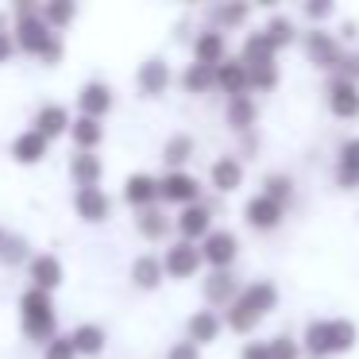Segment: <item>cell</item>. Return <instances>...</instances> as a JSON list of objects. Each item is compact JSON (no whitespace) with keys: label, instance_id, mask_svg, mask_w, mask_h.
<instances>
[{"label":"cell","instance_id":"cell-48","mask_svg":"<svg viewBox=\"0 0 359 359\" xmlns=\"http://www.w3.org/2000/svg\"><path fill=\"white\" fill-rule=\"evenodd\" d=\"M12 55V39H8V35H4V32H0V62H4V58H8Z\"/></svg>","mask_w":359,"mask_h":359},{"label":"cell","instance_id":"cell-26","mask_svg":"<svg viewBox=\"0 0 359 359\" xmlns=\"http://www.w3.org/2000/svg\"><path fill=\"white\" fill-rule=\"evenodd\" d=\"M194 151H197V140H194L189 132L170 135V140L163 143V163H166V170H186V163L194 158Z\"/></svg>","mask_w":359,"mask_h":359},{"label":"cell","instance_id":"cell-12","mask_svg":"<svg viewBox=\"0 0 359 359\" xmlns=\"http://www.w3.org/2000/svg\"><path fill=\"white\" fill-rule=\"evenodd\" d=\"M174 228H178L182 240L201 243L205 236H209L212 228H217V224H212V209H209L205 201H201V205H189V209H182L178 217H174Z\"/></svg>","mask_w":359,"mask_h":359},{"label":"cell","instance_id":"cell-15","mask_svg":"<svg viewBox=\"0 0 359 359\" xmlns=\"http://www.w3.org/2000/svg\"><path fill=\"white\" fill-rule=\"evenodd\" d=\"M220 332H224V317H220L217 309H197V313H189V320H186V340H194L197 348H205V344H217Z\"/></svg>","mask_w":359,"mask_h":359},{"label":"cell","instance_id":"cell-37","mask_svg":"<svg viewBox=\"0 0 359 359\" xmlns=\"http://www.w3.org/2000/svg\"><path fill=\"white\" fill-rule=\"evenodd\" d=\"M282 81L278 62H266V66H251V93H274Z\"/></svg>","mask_w":359,"mask_h":359},{"label":"cell","instance_id":"cell-17","mask_svg":"<svg viewBox=\"0 0 359 359\" xmlns=\"http://www.w3.org/2000/svg\"><path fill=\"white\" fill-rule=\"evenodd\" d=\"M174 74H170V62H163V58H147V62L135 70V86H140L143 97H163L166 89H170Z\"/></svg>","mask_w":359,"mask_h":359},{"label":"cell","instance_id":"cell-7","mask_svg":"<svg viewBox=\"0 0 359 359\" xmlns=\"http://www.w3.org/2000/svg\"><path fill=\"white\" fill-rule=\"evenodd\" d=\"M163 266H166V278H197L205 266L201 248L189 240H174L170 248L163 251Z\"/></svg>","mask_w":359,"mask_h":359},{"label":"cell","instance_id":"cell-36","mask_svg":"<svg viewBox=\"0 0 359 359\" xmlns=\"http://www.w3.org/2000/svg\"><path fill=\"white\" fill-rule=\"evenodd\" d=\"M212 20H217V32H232V27H243L251 20V4H220L212 8Z\"/></svg>","mask_w":359,"mask_h":359},{"label":"cell","instance_id":"cell-46","mask_svg":"<svg viewBox=\"0 0 359 359\" xmlns=\"http://www.w3.org/2000/svg\"><path fill=\"white\" fill-rule=\"evenodd\" d=\"M0 255L8 259V263H20V259L27 255V243H24V240H12V243H8V251H0Z\"/></svg>","mask_w":359,"mask_h":359},{"label":"cell","instance_id":"cell-2","mask_svg":"<svg viewBox=\"0 0 359 359\" xmlns=\"http://www.w3.org/2000/svg\"><path fill=\"white\" fill-rule=\"evenodd\" d=\"M359 344V325L351 317H313L302 328L305 359H336Z\"/></svg>","mask_w":359,"mask_h":359},{"label":"cell","instance_id":"cell-13","mask_svg":"<svg viewBox=\"0 0 359 359\" xmlns=\"http://www.w3.org/2000/svg\"><path fill=\"white\" fill-rule=\"evenodd\" d=\"M16 43L27 50V55H39L43 58V50L55 43V32H50V24L43 16H20V27H16Z\"/></svg>","mask_w":359,"mask_h":359},{"label":"cell","instance_id":"cell-27","mask_svg":"<svg viewBox=\"0 0 359 359\" xmlns=\"http://www.w3.org/2000/svg\"><path fill=\"white\" fill-rule=\"evenodd\" d=\"M101 174H104V163L93 155V151H78V155L70 158V178L78 182V189L101 186Z\"/></svg>","mask_w":359,"mask_h":359},{"label":"cell","instance_id":"cell-4","mask_svg":"<svg viewBox=\"0 0 359 359\" xmlns=\"http://www.w3.org/2000/svg\"><path fill=\"white\" fill-rule=\"evenodd\" d=\"M302 50L305 58H309L317 70H325L328 78H332L336 70H340V58H344V43L336 39V32H325V27H309V32L302 35Z\"/></svg>","mask_w":359,"mask_h":359},{"label":"cell","instance_id":"cell-44","mask_svg":"<svg viewBox=\"0 0 359 359\" xmlns=\"http://www.w3.org/2000/svg\"><path fill=\"white\" fill-rule=\"evenodd\" d=\"M336 39L340 43H348V47H355L359 43V20H340V27H336Z\"/></svg>","mask_w":359,"mask_h":359},{"label":"cell","instance_id":"cell-34","mask_svg":"<svg viewBox=\"0 0 359 359\" xmlns=\"http://www.w3.org/2000/svg\"><path fill=\"white\" fill-rule=\"evenodd\" d=\"M70 135H74V143H78V151H93V147H101L104 128H101V120L78 116V120H74V128H70Z\"/></svg>","mask_w":359,"mask_h":359},{"label":"cell","instance_id":"cell-47","mask_svg":"<svg viewBox=\"0 0 359 359\" xmlns=\"http://www.w3.org/2000/svg\"><path fill=\"white\" fill-rule=\"evenodd\" d=\"M240 147H243V155H255V151H259V132L240 135Z\"/></svg>","mask_w":359,"mask_h":359},{"label":"cell","instance_id":"cell-21","mask_svg":"<svg viewBox=\"0 0 359 359\" xmlns=\"http://www.w3.org/2000/svg\"><path fill=\"white\" fill-rule=\"evenodd\" d=\"M78 109L81 116L89 120H101L112 112V89L104 86V81H86V86L78 89Z\"/></svg>","mask_w":359,"mask_h":359},{"label":"cell","instance_id":"cell-23","mask_svg":"<svg viewBox=\"0 0 359 359\" xmlns=\"http://www.w3.org/2000/svg\"><path fill=\"white\" fill-rule=\"evenodd\" d=\"M240 58H243L248 66H266V62H274V58H278V47H274V43L266 39L263 27H255V32L243 35V43H240Z\"/></svg>","mask_w":359,"mask_h":359},{"label":"cell","instance_id":"cell-38","mask_svg":"<svg viewBox=\"0 0 359 359\" xmlns=\"http://www.w3.org/2000/svg\"><path fill=\"white\" fill-rule=\"evenodd\" d=\"M271 359H305V348H302V336H290V332H278L271 336Z\"/></svg>","mask_w":359,"mask_h":359},{"label":"cell","instance_id":"cell-10","mask_svg":"<svg viewBox=\"0 0 359 359\" xmlns=\"http://www.w3.org/2000/svg\"><path fill=\"white\" fill-rule=\"evenodd\" d=\"M201 294L209 302V309H228L243 294V282L236 278V271H209L201 278Z\"/></svg>","mask_w":359,"mask_h":359},{"label":"cell","instance_id":"cell-28","mask_svg":"<svg viewBox=\"0 0 359 359\" xmlns=\"http://www.w3.org/2000/svg\"><path fill=\"white\" fill-rule=\"evenodd\" d=\"M70 128H74V120H70V112H66L62 104H43L39 116H35V132L47 135V140H58V135L70 132Z\"/></svg>","mask_w":359,"mask_h":359},{"label":"cell","instance_id":"cell-6","mask_svg":"<svg viewBox=\"0 0 359 359\" xmlns=\"http://www.w3.org/2000/svg\"><path fill=\"white\" fill-rule=\"evenodd\" d=\"M197 248H201V259L209 271H232V263L240 259V236L232 228H212Z\"/></svg>","mask_w":359,"mask_h":359},{"label":"cell","instance_id":"cell-16","mask_svg":"<svg viewBox=\"0 0 359 359\" xmlns=\"http://www.w3.org/2000/svg\"><path fill=\"white\" fill-rule=\"evenodd\" d=\"M209 186L217 189V194H236V189L243 186V158H236V155H220V158H212V166H209Z\"/></svg>","mask_w":359,"mask_h":359},{"label":"cell","instance_id":"cell-3","mask_svg":"<svg viewBox=\"0 0 359 359\" xmlns=\"http://www.w3.org/2000/svg\"><path fill=\"white\" fill-rule=\"evenodd\" d=\"M20 313H24V332L32 340H43V344L55 340V302H50L47 290H35V286L27 290L20 297Z\"/></svg>","mask_w":359,"mask_h":359},{"label":"cell","instance_id":"cell-19","mask_svg":"<svg viewBox=\"0 0 359 359\" xmlns=\"http://www.w3.org/2000/svg\"><path fill=\"white\" fill-rule=\"evenodd\" d=\"M224 124L232 128L236 135H248V132H255V124H259V101L255 97H232V101H224Z\"/></svg>","mask_w":359,"mask_h":359},{"label":"cell","instance_id":"cell-45","mask_svg":"<svg viewBox=\"0 0 359 359\" xmlns=\"http://www.w3.org/2000/svg\"><path fill=\"white\" fill-rule=\"evenodd\" d=\"M166 359H201V348H197L194 340H178L170 351H166Z\"/></svg>","mask_w":359,"mask_h":359},{"label":"cell","instance_id":"cell-9","mask_svg":"<svg viewBox=\"0 0 359 359\" xmlns=\"http://www.w3.org/2000/svg\"><path fill=\"white\" fill-rule=\"evenodd\" d=\"M286 220V205L271 201L266 194H255L243 201V224L251 228V232H274V228Z\"/></svg>","mask_w":359,"mask_h":359},{"label":"cell","instance_id":"cell-8","mask_svg":"<svg viewBox=\"0 0 359 359\" xmlns=\"http://www.w3.org/2000/svg\"><path fill=\"white\" fill-rule=\"evenodd\" d=\"M325 104L336 120H359V86L348 78H328L325 81Z\"/></svg>","mask_w":359,"mask_h":359},{"label":"cell","instance_id":"cell-31","mask_svg":"<svg viewBox=\"0 0 359 359\" xmlns=\"http://www.w3.org/2000/svg\"><path fill=\"white\" fill-rule=\"evenodd\" d=\"M70 340H74V348H78V355H101L104 351V328L101 325H93V320H86V325H78L70 332Z\"/></svg>","mask_w":359,"mask_h":359},{"label":"cell","instance_id":"cell-30","mask_svg":"<svg viewBox=\"0 0 359 359\" xmlns=\"http://www.w3.org/2000/svg\"><path fill=\"white\" fill-rule=\"evenodd\" d=\"M47 135H39V132H35V128H32V132H20L16 135V143H12V155H16V163H27V166H32V163H39V158L43 155H47Z\"/></svg>","mask_w":359,"mask_h":359},{"label":"cell","instance_id":"cell-18","mask_svg":"<svg viewBox=\"0 0 359 359\" xmlns=\"http://www.w3.org/2000/svg\"><path fill=\"white\" fill-rule=\"evenodd\" d=\"M124 201L132 205V209H155V201H158V178L155 174H143V170H135V174H128L124 178Z\"/></svg>","mask_w":359,"mask_h":359},{"label":"cell","instance_id":"cell-33","mask_svg":"<svg viewBox=\"0 0 359 359\" xmlns=\"http://www.w3.org/2000/svg\"><path fill=\"white\" fill-rule=\"evenodd\" d=\"M263 32H266V39H271L278 50L290 47V43H297V24L286 16V12H274V16L263 24Z\"/></svg>","mask_w":359,"mask_h":359},{"label":"cell","instance_id":"cell-32","mask_svg":"<svg viewBox=\"0 0 359 359\" xmlns=\"http://www.w3.org/2000/svg\"><path fill=\"white\" fill-rule=\"evenodd\" d=\"M135 228H140L143 240H166V236H170V217H166L163 209H143L140 217H135Z\"/></svg>","mask_w":359,"mask_h":359},{"label":"cell","instance_id":"cell-35","mask_svg":"<svg viewBox=\"0 0 359 359\" xmlns=\"http://www.w3.org/2000/svg\"><path fill=\"white\" fill-rule=\"evenodd\" d=\"M259 194H266L278 205H290L294 201V178H290L286 170H271V174H263V189H259Z\"/></svg>","mask_w":359,"mask_h":359},{"label":"cell","instance_id":"cell-5","mask_svg":"<svg viewBox=\"0 0 359 359\" xmlns=\"http://www.w3.org/2000/svg\"><path fill=\"white\" fill-rule=\"evenodd\" d=\"M201 178L189 170H166L158 178V201L178 205V209H189V205H201Z\"/></svg>","mask_w":359,"mask_h":359},{"label":"cell","instance_id":"cell-42","mask_svg":"<svg viewBox=\"0 0 359 359\" xmlns=\"http://www.w3.org/2000/svg\"><path fill=\"white\" fill-rule=\"evenodd\" d=\"M332 78H348V81H355V86H359V47H348V50H344L340 70H336Z\"/></svg>","mask_w":359,"mask_h":359},{"label":"cell","instance_id":"cell-25","mask_svg":"<svg viewBox=\"0 0 359 359\" xmlns=\"http://www.w3.org/2000/svg\"><path fill=\"white\" fill-rule=\"evenodd\" d=\"M178 81H182V89H186V93L205 97V93H212V89H217V66L186 62V70L178 74Z\"/></svg>","mask_w":359,"mask_h":359},{"label":"cell","instance_id":"cell-22","mask_svg":"<svg viewBox=\"0 0 359 359\" xmlns=\"http://www.w3.org/2000/svg\"><path fill=\"white\" fill-rule=\"evenodd\" d=\"M228 58V35L217 32V27H205L194 39V62L201 66H220Z\"/></svg>","mask_w":359,"mask_h":359},{"label":"cell","instance_id":"cell-43","mask_svg":"<svg viewBox=\"0 0 359 359\" xmlns=\"http://www.w3.org/2000/svg\"><path fill=\"white\" fill-rule=\"evenodd\" d=\"M240 359H271V344L266 340H243Z\"/></svg>","mask_w":359,"mask_h":359},{"label":"cell","instance_id":"cell-24","mask_svg":"<svg viewBox=\"0 0 359 359\" xmlns=\"http://www.w3.org/2000/svg\"><path fill=\"white\" fill-rule=\"evenodd\" d=\"M166 278V266H163V255H135L132 259V286L140 290H158Z\"/></svg>","mask_w":359,"mask_h":359},{"label":"cell","instance_id":"cell-40","mask_svg":"<svg viewBox=\"0 0 359 359\" xmlns=\"http://www.w3.org/2000/svg\"><path fill=\"white\" fill-rule=\"evenodd\" d=\"M302 16L305 20H313V24H325V20H332L336 16V4H332V0H305V4H302Z\"/></svg>","mask_w":359,"mask_h":359},{"label":"cell","instance_id":"cell-29","mask_svg":"<svg viewBox=\"0 0 359 359\" xmlns=\"http://www.w3.org/2000/svg\"><path fill=\"white\" fill-rule=\"evenodd\" d=\"M32 282H35V290H58L62 286V263H58L55 255H35L32 259Z\"/></svg>","mask_w":359,"mask_h":359},{"label":"cell","instance_id":"cell-20","mask_svg":"<svg viewBox=\"0 0 359 359\" xmlns=\"http://www.w3.org/2000/svg\"><path fill=\"white\" fill-rule=\"evenodd\" d=\"M336 186L359 189V135H348L336 147Z\"/></svg>","mask_w":359,"mask_h":359},{"label":"cell","instance_id":"cell-11","mask_svg":"<svg viewBox=\"0 0 359 359\" xmlns=\"http://www.w3.org/2000/svg\"><path fill=\"white\" fill-rule=\"evenodd\" d=\"M217 89L220 93H228V101H232V97H248L251 93V66L243 62L240 55H228L224 62L217 66Z\"/></svg>","mask_w":359,"mask_h":359},{"label":"cell","instance_id":"cell-41","mask_svg":"<svg viewBox=\"0 0 359 359\" xmlns=\"http://www.w3.org/2000/svg\"><path fill=\"white\" fill-rule=\"evenodd\" d=\"M43 359H78V348H74L70 336H55V340L43 348Z\"/></svg>","mask_w":359,"mask_h":359},{"label":"cell","instance_id":"cell-14","mask_svg":"<svg viewBox=\"0 0 359 359\" xmlns=\"http://www.w3.org/2000/svg\"><path fill=\"white\" fill-rule=\"evenodd\" d=\"M74 212H78L81 220H89V224H101V220H109V212H112V197L104 194L101 186L74 189Z\"/></svg>","mask_w":359,"mask_h":359},{"label":"cell","instance_id":"cell-1","mask_svg":"<svg viewBox=\"0 0 359 359\" xmlns=\"http://www.w3.org/2000/svg\"><path fill=\"white\" fill-rule=\"evenodd\" d=\"M278 297L282 294L271 278H251L248 286H243V294L224 309V328L236 336H251L274 309H278Z\"/></svg>","mask_w":359,"mask_h":359},{"label":"cell","instance_id":"cell-39","mask_svg":"<svg viewBox=\"0 0 359 359\" xmlns=\"http://www.w3.org/2000/svg\"><path fill=\"white\" fill-rule=\"evenodd\" d=\"M74 16H78V8H74L70 0H55V4H47V8H43V20L50 24V32H55V27H66Z\"/></svg>","mask_w":359,"mask_h":359},{"label":"cell","instance_id":"cell-49","mask_svg":"<svg viewBox=\"0 0 359 359\" xmlns=\"http://www.w3.org/2000/svg\"><path fill=\"white\" fill-rule=\"evenodd\" d=\"M0 243H4V236H0Z\"/></svg>","mask_w":359,"mask_h":359}]
</instances>
